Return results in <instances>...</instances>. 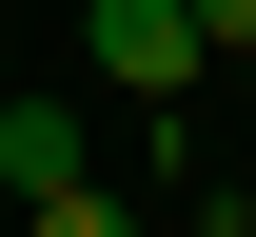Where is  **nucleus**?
Segmentation results:
<instances>
[{"label": "nucleus", "instance_id": "1", "mask_svg": "<svg viewBox=\"0 0 256 237\" xmlns=\"http://www.w3.org/2000/svg\"><path fill=\"white\" fill-rule=\"evenodd\" d=\"M79 60H98V99H138L178 138V99L217 79V40H197V0H79Z\"/></svg>", "mask_w": 256, "mask_h": 237}, {"label": "nucleus", "instance_id": "2", "mask_svg": "<svg viewBox=\"0 0 256 237\" xmlns=\"http://www.w3.org/2000/svg\"><path fill=\"white\" fill-rule=\"evenodd\" d=\"M60 178H98V119L79 99H0V198H60Z\"/></svg>", "mask_w": 256, "mask_h": 237}, {"label": "nucleus", "instance_id": "3", "mask_svg": "<svg viewBox=\"0 0 256 237\" xmlns=\"http://www.w3.org/2000/svg\"><path fill=\"white\" fill-rule=\"evenodd\" d=\"M20 237H158V217H138L118 178H60V198H20Z\"/></svg>", "mask_w": 256, "mask_h": 237}, {"label": "nucleus", "instance_id": "4", "mask_svg": "<svg viewBox=\"0 0 256 237\" xmlns=\"http://www.w3.org/2000/svg\"><path fill=\"white\" fill-rule=\"evenodd\" d=\"M197 40H217V60H236V79H256V0H197Z\"/></svg>", "mask_w": 256, "mask_h": 237}, {"label": "nucleus", "instance_id": "5", "mask_svg": "<svg viewBox=\"0 0 256 237\" xmlns=\"http://www.w3.org/2000/svg\"><path fill=\"white\" fill-rule=\"evenodd\" d=\"M217 237H256V217H217Z\"/></svg>", "mask_w": 256, "mask_h": 237}]
</instances>
